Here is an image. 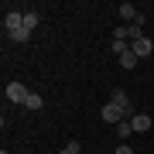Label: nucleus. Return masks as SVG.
I'll return each mask as SVG.
<instances>
[{"label": "nucleus", "mask_w": 154, "mask_h": 154, "mask_svg": "<svg viewBox=\"0 0 154 154\" xmlns=\"http://www.w3.org/2000/svg\"><path fill=\"white\" fill-rule=\"evenodd\" d=\"M110 103H113V106H120V113H123V120H130V116H137V110H134V103H130V96H127L123 89H113V96H110Z\"/></svg>", "instance_id": "nucleus-1"}, {"label": "nucleus", "mask_w": 154, "mask_h": 154, "mask_svg": "<svg viewBox=\"0 0 154 154\" xmlns=\"http://www.w3.org/2000/svg\"><path fill=\"white\" fill-rule=\"evenodd\" d=\"M21 28H24V14L21 11H7L4 14V31L14 34V31H21Z\"/></svg>", "instance_id": "nucleus-2"}, {"label": "nucleus", "mask_w": 154, "mask_h": 154, "mask_svg": "<svg viewBox=\"0 0 154 154\" xmlns=\"http://www.w3.org/2000/svg\"><path fill=\"white\" fill-rule=\"evenodd\" d=\"M28 96H31V93L24 89V82H7V99H11V103H21V106H24Z\"/></svg>", "instance_id": "nucleus-3"}, {"label": "nucleus", "mask_w": 154, "mask_h": 154, "mask_svg": "<svg viewBox=\"0 0 154 154\" xmlns=\"http://www.w3.org/2000/svg\"><path fill=\"white\" fill-rule=\"evenodd\" d=\"M130 51H134L137 58H147L151 51H154V41H151V38H140V41H134V45H130Z\"/></svg>", "instance_id": "nucleus-4"}, {"label": "nucleus", "mask_w": 154, "mask_h": 154, "mask_svg": "<svg viewBox=\"0 0 154 154\" xmlns=\"http://www.w3.org/2000/svg\"><path fill=\"white\" fill-rule=\"evenodd\" d=\"M151 123H154V120H151L147 113H137V116H130V127H134L137 134H147V130H151Z\"/></svg>", "instance_id": "nucleus-5"}, {"label": "nucleus", "mask_w": 154, "mask_h": 154, "mask_svg": "<svg viewBox=\"0 0 154 154\" xmlns=\"http://www.w3.org/2000/svg\"><path fill=\"white\" fill-rule=\"evenodd\" d=\"M103 120L116 127V123L123 120V113H120V106H113V103H106V106H103Z\"/></svg>", "instance_id": "nucleus-6"}, {"label": "nucleus", "mask_w": 154, "mask_h": 154, "mask_svg": "<svg viewBox=\"0 0 154 154\" xmlns=\"http://www.w3.org/2000/svg\"><path fill=\"white\" fill-rule=\"evenodd\" d=\"M116 14H120L123 21H130V24H134V21H137V14H140V11H137L134 4H120V7H116Z\"/></svg>", "instance_id": "nucleus-7"}, {"label": "nucleus", "mask_w": 154, "mask_h": 154, "mask_svg": "<svg viewBox=\"0 0 154 154\" xmlns=\"http://www.w3.org/2000/svg\"><path fill=\"white\" fill-rule=\"evenodd\" d=\"M41 106H45V99H41L38 93H31L28 99H24V110H34V113H38V110H41Z\"/></svg>", "instance_id": "nucleus-8"}, {"label": "nucleus", "mask_w": 154, "mask_h": 154, "mask_svg": "<svg viewBox=\"0 0 154 154\" xmlns=\"http://www.w3.org/2000/svg\"><path fill=\"white\" fill-rule=\"evenodd\" d=\"M137 55H134V51H123V55H120V69H137Z\"/></svg>", "instance_id": "nucleus-9"}, {"label": "nucleus", "mask_w": 154, "mask_h": 154, "mask_svg": "<svg viewBox=\"0 0 154 154\" xmlns=\"http://www.w3.org/2000/svg\"><path fill=\"white\" fill-rule=\"evenodd\" d=\"M130 134H134L130 120H120V123H116V137H130Z\"/></svg>", "instance_id": "nucleus-10"}, {"label": "nucleus", "mask_w": 154, "mask_h": 154, "mask_svg": "<svg viewBox=\"0 0 154 154\" xmlns=\"http://www.w3.org/2000/svg\"><path fill=\"white\" fill-rule=\"evenodd\" d=\"M24 28H28V31H34V28H38V14H34V11H28V14H24Z\"/></svg>", "instance_id": "nucleus-11"}, {"label": "nucleus", "mask_w": 154, "mask_h": 154, "mask_svg": "<svg viewBox=\"0 0 154 154\" xmlns=\"http://www.w3.org/2000/svg\"><path fill=\"white\" fill-rule=\"evenodd\" d=\"M31 34H34V31H28V28H21V31H14V34H7V38H11V41H28Z\"/></svg>", "instance_id": "nucleus-12"}, {"label": "nucleus", "mask_w": 154, "mask_h": 154, "mask_svg": "<svg viewBox=\"0 0 154 154\" xmlns=\"http://www.w3.org/2000/svg\"><path fill=\"white\" fill-rule=\"evenodd\" d=\"M65 151H69V154H79V151H82V144H79V140H69Z\"/></svg>", "instance_id": "nucleus-13"}, {"label": "nucleus", "mask_w": 154, "mask_h": 154, "mask_svg": "<svg viewBox=\"0 0 154 154\" xmlns=\"http://www.w3.org/2000/svg\"><path fill=\"white\" fill-rule=\"evenodd\" d=\"M116 154H134V147H127V144H120V147H116Z\"/></svg>", "instance_id": "nucleus-14"}, {"label": "nucleus", "mask_w": 154, "mask_h": 154, "mask_svg": "<svg viewBox=\"0 0 154 154\" xmlns=\"http://www.w3.org/2000/svg\"><path fill=\"white\" fill-rule=\"evenodd\" d=\"M0 154H7V151H0Z\"/></svg>", "instance_id": "nucleus-15"}, {"label": "nucleus", "mask_w": 154, "mask_h": 154, "mask_svg": "<svg viewBox=\"0 0 154 154\" xmlns=\"http://www.w3.org/2000/svg\"><path fill=\"white\" fill-rule=\"evenodd\" d=\"M62 154H69V151H62Z\"/></svg>", "instance_id": "nucleus-16"}]
</instances>
